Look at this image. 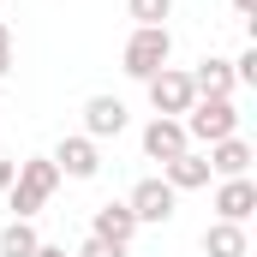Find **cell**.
Masks as SVG:
<instances>
[{"instance_id":"cell-10","label":"cell","mask_w":257,"mask_h":257,"mask_svg":"<svg viewBox=\"0 0 257 257\" xmlns=\"http://www.w3.org/2000/svg\"><path fill=\"white\" fill-rule=\"evenodd\" d=\"M245 168H251V144H245V138H221V144H209V174L239 180Z\"/></svg>"},{"instance_id":"cell-22","label":"cell","mask_w":257,"mask_h":257,"mask_svg":"<svg viewBox=\"0 0 257 257\" xmlns=\"http://www.w3.org/2000/svg\"><path fill=\"white\" fill-rule=\"evenodd\" d=\"M233 6H239V18H251V12H257V0H233Z\"/></svg>"},{"instance_id":"cell-18","label":"cell","mask_w":257,"mask_h":257,"mask_svg":"<svg viewBox=\"0 0 257 257\" xmlns=\"http://www.w3.org/2000/svg\"><path fill=\"white\" fill-rule=\"evenodd\" d=\"M233 84H257V48H245V54L233 60Z\"/></svg>"},{"instance_id":"cell-5","label":"cell","mask_w":257,"mask_h":257,"mask_svg":"<svg viewBox=\"0 0 257 257\" xmlns=\"http://www.w3.org/2000/svg\"><path fill=\"white\" fill-rule=\"evenodd\" d=\"M174 203H180V192L168 186V180H138L126 197V209L138 215V227L144 221H174Z\"/></svg>"},{"instance_id":"cell-11","label":"cell","mask_w":257,"mask_h":257,"mask_svg":"<svg viewBox=\"0 0 257 257\" xmlns=\"http://www.w3.org/2000/svg\"><path fill=\"white\" fill-rule=\"evenodd\" d=\"M162 168H168V186H174V192H197V186H209V156H197V150L162 162Z\"/></svg>"},{"instance_id":"cell-6","label":"cell","mask_w":257,"mask_h":257,"mask_svg":"<svg viewBox=\"0 0 257 257\" xmlns=\"http://www.w3.org/2000/svg\"><path fill=\"white\" fill-rule=\"evenodd\" d=\"M186 150H192V138H186L180 120H162V114H156V120L144 126V156H150V162H174V156H186Z\"/></svg>"},{"instance_id":"cell-13","label":"cell","mask_w":257,"mask_h":257,"mask_svg":"<svg viewBox=\"0 0 257 257\" xmlns=\"http://www.w3.org/2000/svg\"><path fill=\"white\" fill-rule=\"evenodd\" d=\"M186 78H192L197 96H233V60H215V54H209V60L197 66V72H186Z\"/></svg>"},{"instance_id":"cell-17","label":"cell","mask_w":257,"mask_h":257,"mask_svg":"<svg viewBox=\"0 0 257 257\" xmlns=\"http://www.w3.org/2000/svg\"><path fill=\"white\" fill-rule=\"evenodd\" d=\"M78 257H126V245H108V239H96V233H90V239L78 245Z\"/></svg>"},{"instance_id":"cell-4","label":"cell","mask_w":257,"mask_h":257,"mask_svg":"<svg viewBox=\"0 0 257 257\" xmlns=\"http://www.w3.org/2000/svg\"><path fill=\"white\" fill-rule=\"evenodd\" d=\"M192 102H197V90H192V78H186V72L162 66V72L150 78V108H156L162 120H180V114H186Z\"/></svg>"},{"instance_id":"cell-2","label":"cell","mask_w":257,"mask_h":257,"mask_svg":"<svg viewBox=\"0 0 257 257\" xmlns=\"http://www.w3.org/2000/svg\"><path fill=\"white\" fill-rule=\"evenodd\" d=\"M180 126H186V138H197V144H221V138L239 132V108H233V96H197Z\"/></svg>"},{"instance_id":"cell-19","label":"cell","mask_w":257,"mask_h":257,"mask_svg":"<svg viewBox=\"0 0 257 257\" xmlns=\"http://www.w3.org/2000/svg\"><path fill=\"white\" fill-rule=\"evenodd\" d=\"M6 66H12V30L0 24V78H6Z\"/></svg>"},{"instance_id":"cell-21","label":"cell","mask_w":257,"mask_h":257,"mask_svg":"<svg viewBox=\"0 0 257 257\" xmlns=\"http://www.w3.org/2000/svg\"><path fill=\"white\" fill-rule=\"evenodd\" d=\"M30 257H66V245H36Z\"/></svg>"},{"instance_id":"cell-16","label":"cell","mask_w":257,"mask_h":257,"mask_svg":"<svg viewBox=\"0 0 257 257\" xmlns=\"http://www.w3.org/2000/svg\"><path fill=\"white\" fill-rule=\"evenodd\" d=\"M126 6H132V18H138V24H162V18L174 12V0H126Z\"/></svg>"},{"instance_id":"cell-14","label":"cell","mask_w":257,"mask_h":257,"mask_svg":"<svg viewBox=\"0 0 257 257\" xmlns=\"http://www.w3.org/2000/svg\"><path fill=\"white\" fill-rule=\"evenodd\" d=\"M203 257H245V227H239V221L203 227Z\"/></svg>"},{"instance_id":"cell-9","label":"cell","mask_w":257,"mask_h":257,"mask_svg":"<svg viewBox=\"0 0 257 257\" xmlns=\"http://www.w3.org/2000/svg\"><path fill=\"white\" fill-rule=\"evenodd\" d=\"M90 233H96V239H108V245H132V233H138V215H132L126 203H102Z\"/></svg>"},{"instance_id":"cell-15","label":"cell","mask_w":257,"mask_h":257,"mask_svg":"<svg viewBox=\"0 0 257 257\" xmlns=\"http://www.w3.org/2000/svg\"><path fill=\"white\" fill-rule=\"evenodd\" d=\"M36 245H42V239H36V227H30V221H12V227L0 233V257H30Z\"/></svg>"},{"instance_id":"cell-12","label":"cell","mask_w":257,"mask_h":257,"mask_svg":"<svg viewBox=\"0 0 257 257\" xmlns=\"http://www.w3.org/2000/svg\"><path fill=\"white\" fill-rule=\"evenodd\" d=\"M215 209H221V221H245V215L257 209V186L245 180V174H239V180H227V186L215 192Z\"/></svg>"},{"instance_id":"cell-8","label":"cell","mask_w":257,"mask_h":257,"mask_svg":"<svg viewBox=\"0 0 257 257\" xmlns=\"http://www.w3.org/2000/svg\"><path fill=\"white\" fill-rule=\"evenodd\" d=\"M126 132V102L120 96H90L84 102V138H120Z\"/></svg>"},{"instance_id":"cell-3","label":"cell","mask_w":257,"mask_h":257,"mask_svg":"<svg viewBox=\"0 0 257 257\" xmlns=\"http://www.w3.org/2000/svg\"><path fill=\"white\" fill-rule=\"evenodd\" d=\"M168 54H174V36H168V24H138V30H132V42H126V72L150 84V78L168 66Z\"/></svg>"},{"instance_id":"cell-7","label":"cell","mask_w":257,"mask_h":257,"mask_svg":"<svg viewBox=\"0 0 257 257\" xmlns=\"http://www.w3.org/2000/svg\"><path fill=\"white\" fill-rule=\"evenodd\" d=\"M54 168L72 174V180H96V168H102V150H96V138H60V150H54Z\"/></svg>"},{"instance_id":"cell-20","label":"cell","mask_w":257,"mask_h":257,"mask_svg":"<svg viewBox=\"0 0 257 257\" xmlns=\"http://www.w3.org/2000/svg\"><path fill=\"white\" fill-rule=\"evenodd\" d=\"M12 174H18V168H12V162H6V156H0V192H6V186H12Z\"/></svg>"},{"instance_id":"cell-1","label":"cell","mask_w":257,"mask_h":257,"mask_svg":"<svg viewBox=\"0 0 257 257\" xmlns=\"http://www.w3.org/2000/svg\"><path fill=\"white\" fill-rule=\"evenodd\" d=\"M60 186V168L54 162H24L18 174H12V186H6V203H12V221H30L48 197Z\"/></svg>"}]
</instances>
